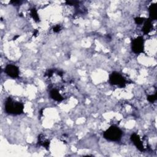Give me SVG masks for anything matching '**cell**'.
<instances>
[{"mask_svg": "<svg viewBox=\"0 0 157 157\" xmlns=\"http://www.w3.org/2000/svg\"><path fill=\"white\" fill-rule=\"evenodd\" d=\"M24 106L22 103L8 98L5 103V111L9 114L20 115L23 112Z\"/></svg>", "mask_w": 157, "mask_h": 157, "instance_id": "6da1fadb", "label": "cell"}, {"mask_svg": "<svg viewBox=\"0 0 157 157\" xmlns=\"http://www.w3.org/2000/svg\"><path fill=\"white\" fill-rule=\"evenodd\" d=\"M122 136V131L115 126H112L109 128L104 132V138L110 141H118Z\"/></svg>", "mask_w": 157, "mask_h": 157, "instance_id": "7a4b0ae2", "label": "cell"}, {"mask_svg": "<svg viewBox=\"0 0 157 157\" xmlns=\"http://www.w3.org/2000/svg\"><path fill=\"white\" fill-rule=\"evenodd\" d=\"M110 83L114 86H118L120 87H124L126 85V80L118 72H114L109 77Z\"/></svg>", "mask_w": 157, "mask_h": 157, "instance_id": "3957f363", "label": "cell"}, {"mask_svg": "<svg viewBox=\"0 0 157 157\" xmlns=\"http://www.w3.org/2000/svg\"><path fill=\"white\" fill-rule=\"evenodd\" d=\"M144 39L142 36H139L132 41V51L135 54H141L144 52Z\"/></svg>", "mask_w": 157, "mask_h": 157, "instance_id": "277c9868", "label": "cell"}, {"mask_svg": "<svg viewBox=\"0 0 157 157\" xmlns=\"http://www.w3.org/2000/svg\"><path fill=\"white\" fill-rule=\"evenodd\" d=\"M5 72L7 76L12 78H16L19 75V68L13 65H8L6 66Z\"/></svg>", "mask_w": 157, "mask_h": 157, "instance_id": "5b68a950", "label": "cell"}, {"mask_svg": "<svg viewBox=\"0 0 157 157\" xmlns=\"http://www.w3.org/2000/svg\"><path fill=\"white\" fill-rule=\"evenodd\" d=\"M131 139L132 142H133V144L135 145L136 147L140 151L142 152L144 150V146H143L142 142L138 135H137L136 133H133L131 136Z\"/></svg>", "mask_w": 157, "mask_h": 157, "instance_id": "8992f818", "label": "cell"}, {"mask_svg": "<svg viewBox=\"0 0 157 157\" xmlns=\"http://www.w3.org/2000/svg\"><path fill=\"white\" fill-rule=\"evenodd\" d=\"M50 94H51V98L55 101H62L64 100V98L61 95V94H60L59 92L55 89H54L51 91Z\"/></svg>", "mask_w": 157, "mask_h": 157, "instance_id": "52a82bcc", "label": "cell"}, {"mask_svg": "<svg viewBox=\"0 0 157 157\" xmlns=\"http://www.w3.org/2000/svg\"><path fill=\"white\" fill-rule=\"evenodd\" d=\"M153 28L152 24V20L150 19H147L144 23V25L142 28V31L145 34H147Z\"/></svg>", "mask_w": 157, "mask_h": 157, "instance_id": "ba28073f", "label": "cell"}, {"mask_svg": "<svg viewBox=\"0 0 157 157\" xmlns=\"http://www.w3.org/2000/svg\"><path fill=\"white\" fill-rule=\"evenodd\" d=\"M149 16L151 20L156 19V4H152L149 7Z\"/></svg>", "mask_w": 157, "mask_h": 157, "instance_id": "9c48e42d", "label": "cell"}, {"mask_svg": "<svg viewBox=\"0 0 157 157\" xmlns=\"http://www.w3.org/2000/svg\"><path fill=\"white\" fill-rule=\"evenodd\" d=\"M39 144L41 145V146H42L43 147H45V148H48L49 146V144H50V142L49 141L47 140V139H42V138H39Z\"/></svg>", "mask_w": 157, "mask_h": 157, "instance_id": "30bf717a", "label": "cell"}, {"mask_svg": "<svg viewBox=\"0 0 157 157\" xmlns=\"http://www.w3.org/2000/svg\"><path fill=\"white\" fill-rule=\"evenodd\" d=\"M31 16L33 17V18L36 20V21H39V16H38V14L37 13V11H36V10L35 9H33L31 11Z\"/></svg>", "mask_w": 157, "mask_h": 157, "instance_id": "8fae6325", "label": "cell"}, {"mask_svg": "<svg viewBox=\"0 0 157 157\" xmlns=\"http://www.w3.org/2000/svg\"><path fill=\"white\" fill-rule=\"evenodd\" d=\"M147 100L151 103L154 102L156 100V93H155L153 95H149V96H148Z\"/></svg>", "mask_w": 157, "mask_h": 157, "instance_id": "7c38bea8", "label": "cell"}, {"mask_svg": "<svg viewBox=\"0 0 157 157\" xmlns=\"http://www.w3.org/2000/svg\"><path fill=\"white\" fill-rule=\"evenodd\" d=\"M135 20L136 24H141L144 21V19L141 17H137L135 19Z\"/></svg>", "mask_w": 157, "mask_h": 157, "instance_id": "4fadbf2b", "label": "cell"}, {"mask_svg": "<svg viewBox=\"0 0 157 157\" xmlns=\"http://www.w3.org/2000/svg\"><path fill=\"white\" fill-rule=\"evenodd\" d=\"M59 31H60V27L59 25H57L54 28V32H58Z\"/></svg>", "mask_w": 157, "mask_h": 157, "instance_id": "5bb4252c", "label": "cell"}]
</instances>
